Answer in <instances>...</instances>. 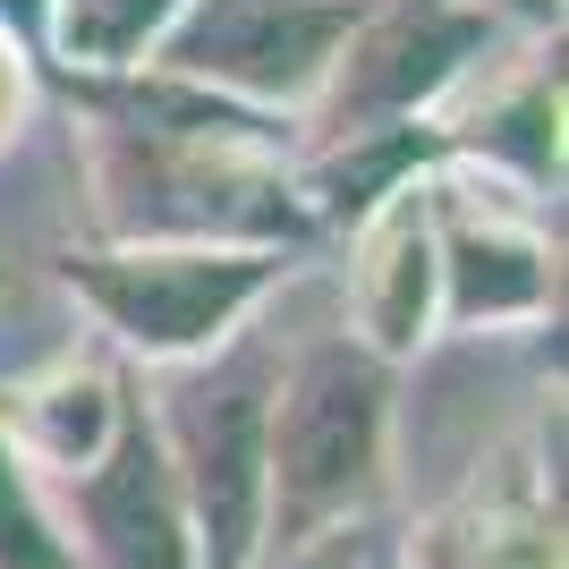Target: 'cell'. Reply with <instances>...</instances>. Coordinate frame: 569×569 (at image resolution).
Returning <instances> with one entry per match:
<instances>
[{
    "label": "cell",
    "mask_w": 569,
    "mask_h": 569,
    "mask_svg": "<svg viewBox=\"0 0 569 569\" xmlns=\"http://www.w3.org/2000/svg\"><path fill=\"white\" fill-rule=\"evenodd\" d=\"M375 433H382V382L340 349L315 357L281 417V510L289 519H315V510L349 501L366 485V468H375Z\"/></svg>",
    "instance_id": "1"
},
{
    "label": "cell",
    "mask_w": 569,
    "mask_h": 569,
    "mask_svg": "<svg viewBox=\"0 0 569 569\" xmlns=\"http://www.w3.org/2000/svg\"><path fill=\"white\" fill-rule=\"evenodd\" d=\"M179 459H188V501L204 519L213 569H247L256 510H263V391H256V375L188 391V408H179Z\"/></svg>",
    "instance_id": "2"
},
{
    "label": "cell",
    "mask_w": 569,
    "mask_h": 569,
    "mask_svg": "<svg viewBox=\"0 0 569 569\" xmlns=\"http://www.w3.org/2000/svg\"><path fill=\"white\" fill-rule=\"evenodd\" d=\"M340 9H307V0H204L196 26L179 34V60L204 77H238V86H298V77L332 51Z\"/></svg>",
    "instance_id": "3"
},
{
    "label": "cell",
    "mask_w": 569,
    "mask_h": 569,
    "mask_svg": "<svg viewBox=\"0 0 569 569\" xmlns=\"http://www.w3.org/2000/svg\"><path fill=\"white\" fill-rule=\"evenodd\" d=\"M86 289L153 349H188L256 289V263H86Z\"/></svg>",
    "instance_id": "4"
},
{
    "label": "cell",
    "mask_w": 569,
    "mask_h": 569,
    "mask_svg": "<svg viewBox=\"0 0 569 569\" xmlns=\"http://www.w3.org/2000/svg\"><path fill=\"white\" fill-rule=\"evenodd\" d=\"M102 569H188V527H179V485H170L153 433H119L111 468L86 485Z\"/></svg>",
    "instance_id": "5"
},
{
    "label": "cell",
    "mask_w": 569,
    "mask_h": 569,
    "mask_svg": "<svg viewBox=\"0 0 569 569\" xmlns=\"http://www.w3.org/2000/svg\"><path fill=\"white\" fill-rule=\"evenodd\" d=\"M468 43H476V26L451 18V9H400V18L366 43V60H357V77H349V94H357V102H408L417 86H433V77L451 69Z\"/></svg>",
    "instance_id": "6"
},
{
    "label": "cell",
    "mask_w": 569,
    "mask_h": 569,
    "mask_svg": "<svg viewBox=\"0 0 569 569\" xmlns=\"http://www.w3.org/2000/svg\"><path fill=\"white\" fill-rule=\"evenodd\" d=\"M545 289L536 256L527 247H501V238H459V315H501L527 307Z\"/></svg>",
    "instance_id": "7"
},
{
    "label": "cell",
    "mask_w": 569,
    "mask_h": 569,
    "mask_svg": "<svg viewBox=\"0 0 569 569\" xmlns=\"http://www.w3.org/2000/svg\"><path fill=\"white\" fill-rule=\"evenodd\" d=\"M417 315H426V230L400 221V230L382 238V272H375V332L400 349L417 340Z\"/></svg>",
    "instance_id": "8"
},
{
    "label": "cell",
    "mask_w": 569,
    "mask_h": 569,
    "mask_svg": "<svg viewBox=\"0 0 569 569\" xmlns=\"http://www.w3.org/2000/svg\"><path fill=\"white\" fill-rule=\"evenodd\" d=\"M102 433H111V400H102V382H60L43 400V451L51 459H94Z\"/></svg>",
    "instance_id": "9"
},
{
    "label": "cell",
    "mask_w": 569,
    "mask_h": 569,
    "mask_svg": "<svg viewBox=\"0 0 569 569\" xmlns=\"http://www.w3.org/2000/svg\"><path fill=\"white\" fill-rule=\"evenodd\" d=\"M170 0H69V26H60V34H69V51H102V60H111V51H137L144 43V26L162 18Z\"/></svg>",
    "instance_id": "10"
},
{
    "label": "cell",
    "mask_w": 569,
    "mask_h": 569,
    "mask_svg": "<svg viewBox=\"0 0 569 569\" xmlns=\"http://www.w3.org/2000/svg\"><path fill=\"white\" fill-rule=\"evenodd\" d=\"M0 569H69V552L51 545V527L34 519L26 485L9 476V451H0Z\"/></svg>",
    "instance_id": "11"
},
{
    "label": "cell",
    "mask_w": 569,
    "mask_h": 569,
    "mask_svg": "<svg viewBox=\"0 0 569 569\" xmlns=\"http://www.w3.org/2000/svg\"><path fill=\"white\" fill-rule=\"evenodd\" d=\"M9 111H18V60L0 51V128H9Z\"/></svg>",
    "instance_id": "12"
}]
</instances>
